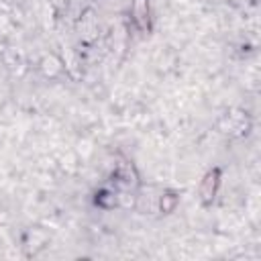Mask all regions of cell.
<instances>
[{
    "mask_svg": "<svg viewBox=\"0 0 261 261\" xmlns=\"http://www.w3.org/2000/svg\"><path fill=\"white\" fill-rule=\"evenodd\" d=\"M98 33V24H96V18H94V12L92 10H86L84 16L80 18V35L86 39V41H92Z\"/></svg>",
    "mask_w": 261,
    "mask_h": 261,
    "instance_id": "obj_5",
    "label": "cell"
},
{
    "mask_svg": "<svg viewBox=\"0 0 261 261\" xmlns=\"http://www.w3.org/2000/svg\"><path fill=\"white\" fill-rule=\"evenodd\" d=\"M133 22L141 33L151 31V4L149 0H133Z\"/></svg>",
    "mask_w": 261,
    "mask_h": 261,
    "instance_id": "obj_3",
    "label": "cell"
},
{
    "mask_svg": "<svg viewBox=\"0 0 261 261\" xmlns=\"http://www.w3.org/2000/svg\"><path fill=\"white\" fill-rule=\"evenodd\" d=\"M177 204H179V196L175 192H165L161 196V200H159V208H161L163 214H171Z\"/></svg>",
    "mask_w": 261,
    "mask_h": 261,
    "instance_id": "obj_6",
    "label": "cell"
},
{
    "mask_svg": "<svg viewBox=\"0 0 261 261\" xmlns=\"http://www.w3.org/2000/svg\"><path fill=\"white\" fill-rule=\"evenodd\" d=\"M112 177H114L116 186H120L122 190H135L139 186V173H137L135 165L124 157H118V161L114 163Z\"/></svg>",
    "mask_w": 261,
    "mask_h": 261,
    "instance_id": "obj_1",
    "label": "cell"
},
{
    "mask_svg": "<svg viewBox=\"0 0 261 261\" xmlns=\"http://www.w3.org/2000/svg\"><path fill=\"white\" fill-rule=\"evenodd\" d=\"M218 186H220V169L214 167V169L206 171V175L200 181V202L204 206H210L214 202V196L218 192Z\"/></svg>",
    "mask_w": 261,
    "mask_h": 261,
    "instance_id": "obj_2",
    "label": "cell"
},
{
    "mask_svg": "<svg viewBox=\"0 0 261 261\" xmlns=\"http://www.w3.org/2000/svg\"><path fill=\"white\" fill-rule=\"evenodd\" d=\"M224 120H226V130L224 133H234V135H243V133L247 135L249 133L251 122H249L247 114H243V112H230V114L224 116Z\"/></svg>",
    "mask_w": 261,
    "mask_h": 261,
    "instance_id": "obj_4",
    "label": "cell"
},
{
    "mask_svg": "<svg viewBox=\"0 0 261 261\" xmlns=\"http://www.w3.org/2000/svg\"><path fill=\"white\" fill-rule=\"evenodd\" d=\"M41 67H43V73L45 75H49V77H53V75H57V73H61V69H63V63L57 59V57H53V55H49V57H45L43 59V63H41Z\"/></svg>",
    "mask_w": 261,
    "mask_h": 261,
    "instance_id": "obj_7",
    "label": "cell"
},
{
    "mask_svg": "<svg viewBox=\"0 0 261 261\" xmlns=\"http://www.w3.org/2000/svg\"><path fill=\"white\" fill-rule=\"evenodd\" d=\"M96 204L102 206V208H114L116 196H114L110 190H100V192L96 194Z\"/></svg>",
    "mask_w": 261,
    "mask_h": 261,
    "instance_id": "obj_8",
    "label": "cell"
}]
</instances>
